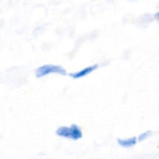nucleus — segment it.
<instances>
[{"instance_id": "obj_6", "label": "nucleus", "mask_w": 159, "mask_h": 159, "mask_svg": "<svg viewBox=\"0 0 159 159\" xmlns=\"http://www.w3.org/2000/svg\"><path fill=\"white\" fill-rule=\"evenodd\" d=\"M151 134H152V131H151V130H147V131H145V132L142 133V134L138 137V141L143 142V141L146 140L147 138H149V136H150Z\"/></svg>"}, {"instance_id": "obj_1", "label": "nucleus", "mask_w": 159, "mask_h": 159, "mask_svg": "<svg viewBox=\"0 0 159 159\" xmlns=\"http://www.w3.org/2000/svg\"><path fill=\"white\" fill-rule=\"evenodd\" d=\"M50 74H58L61 75H66V71L60 65L54 64H45L38 67L35 71L36 77H43Z\"/></svg>"}, {"instance_id": "obj_5", "label": "nucleus", "mask_w": 159, "mask_h": 159, "mask_svg": "<svg viewBox=\"0 0 159 159\" xmlns=\"http://www.w3.org/2000/svg\"><path fill=\"white\" fill-rule=\"evenodd\" d=\"M56 134L60 137L66 138V139H71V130L70 127H60L56 130Z\"/></svg>"}, {"instance_id": "obj_2", "label": "nucleus", "mask_w": 159, "mask_h": 159, "mask_svg": "<svg viewBox=\"0 0 159 159\" xmlns=\"http://www.w3.org/2000/svg\"><path fill=\"white\" fill-rule=\"evenodd\" d=\"M99 67L98 64H94V65H91V66H89V67H85L84 69L76 72V73H73V74H70V76L75 78V79H78V78H82L84 76H87L88 75L91 74L92 72H94L97 68Z\"/></svg>"}, {"instance_id": "obj_4", "label": "nucleus", "mask_w": 159, "mask_h": 159, "mask_svg": "<svg viewBox=\"0 0 159 159\" xmlns=\"http://www.w3.org/2000/svg\"><path fill=\"white\" fill-rule=\"evenodd\" d=\"M70 130H71V139L72 140L77 141L82 138L83 133H82V130L79 126L73 124L72 126H70Z\"/></svg>"}, {"instance_id": "obj_3", "label": "nucleus", "mask_w": 159, "mask_h": 159, "mask_svg": "<svg viewBox=\"0 0 159 159\" xmlns=\"http://www.w3.org/2000/svg\"><path fill=\"white\" fill-rule=\"evenodd\" d=\"M117 143L124 148H129V147L134 146L137 143V137H131V138H127V139H118Z\"/></svg>"}]
</instances>
